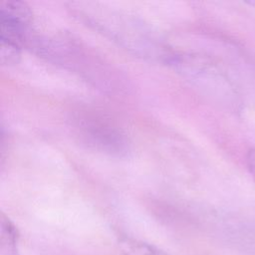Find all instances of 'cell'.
Segmentation results:
<instances>
[{
  "label": "cell",
  "mask_w": 255,
  "mask_h": 255,
  "mask_svg": "<svg viewBox=\"0 0 255 255\" xmlns=\"http://www.w3.org/2000/svg\"><path fill=\"white\" fill-rule=\"evenodd\" d=\"M1 46L0 56L3 65L16 64L21 46L25 43L31 12L23 2L7 1L1 4Z\"/></svg>",
  "instance_id": "1"
},
{
  "label": "cell",
  "mask_w": 255,
  "mask_h": 255,
  "mask_svg": "<svg viewBox=\"0 0 255 255\" xmlns=\"http://www.w3.org/2000/svg\"><path fill=\"white\" fill-rule=\"evenodd\" d=\"M128 255H169L165 251L144 242H134L128 247Z\"/></svg>",
  "instance_id": "2"
},
{
  "label": "cell",
  "mask_w": 255,
  "mask_h": 255,
  "mask_svg": "<svg viewBox=\"0 0 255 255\" xmlns=\"http://www.w3.org/2000/svg\"><path fill=\"white\" fill-rule=\"evenodd\" d=\"M246 164L250 173L255 177V147L251 148L246 155Z\"/></svg>",
  "instance_id": "3"
}]
</instances>
